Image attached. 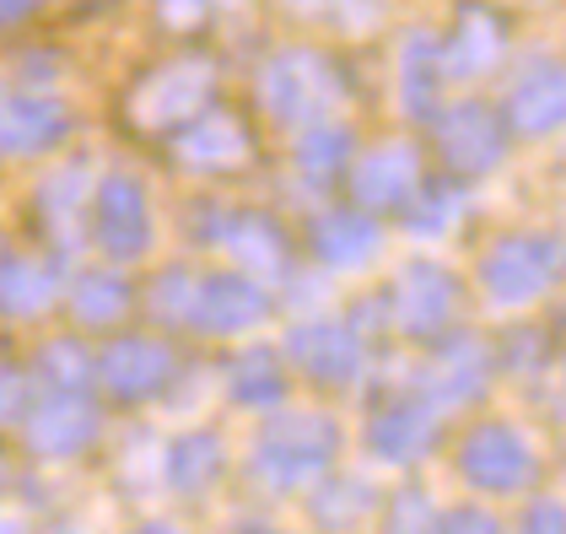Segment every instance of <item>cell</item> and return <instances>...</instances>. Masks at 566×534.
Returning <instances> with one entry per match:
<instances>
[{
    "label": "cell",
    "instance_id": "1",
    "mask_svg": "<svg viewBox=\"0 0 566 534\" xmlns=\"http://www.w3.org/2000/svg\"><path fill=\"white\" fill-rule=\"evenodd\" d=\"M566 270V243L551 232H507L480 254V286L491 308H528L539 303Z\"/></svg>",
    "mask_w": 566,
    "mask_h": 534
},
{
    "label": "cell",
    "instance_id": "2",
    "mask_svg": "<svg viewBox=\"0 0 566 534\" xmlns=\"http://www.w3.org/2000/svg\"><path fill=\"white\" fill-rule=\"evenodd\" d=\"M335 453H340V427L329 416H313V410L275 416L254 448V475L270 491H292L313 475H324L335 464Z\"/></svg>",
    "mask_w": 566,
    "mask_h": 534
},
{
    "label": "cell",
    "instance_id": "3",
    "mask_svg": "<svg viewBox=\"0 0 566 534\" xmlns=\"http://www.w3.org/2000/svg\"><path fill=\"white\" fill-rule=\"evenodd\" d=\"M459 475L485 496H518L539 475V453L513 421H480L459 443Z\"/></svg>",
    "mask_w": 566,
    "mask_h": 534
},
{
    "label": "cell",
    "instance_id": "4",
    "mask_svg": "<svg viewBox=\"0 0 566 534\" xmlns=\"http://www.w3.org/2000/svg\"><path fill=\"white\" fill-rule=\"evenodd\" d=\"M260 97L275 119L307 125V119H318V114L335 103V71H329L318 54H307V49H286V54H275V60L264 65Z\"/></svg>",
    "mask_w": 566,
    "mask_h": 534
},
{
    "label": "cell",
    "instance_id": "5",
    "mask_svg": "<svg viewBox=\"0 0 566 534\" xmlns=\"http://www.w3.org/2000/svg\"><path fill=\"white\" fill-rule=\"evenodd\" d=\"M286 356H292V367L313 378V384H324V389H346L361 378V341H356V329H350L346 318H303V324H292L286 329Z\"/></svg>",
    "mask_w": 566,
    "mask_h": 534
},
{
    "label": "cell",
    "instance_id": "6",
    "mask_svg": "<svg viewBox=\"0 0 566 534\" xmlns=\"http://www.w3.org/2000/svg\"><path fill=\"white\" fill-rule=\"evenodd\" d=\"M211 97V65L200 60H174L157 76H146L130 97V119L140 130H174L184 119H195Z\"/></svg>",
    "mask_w": 566,
    "mask_h": 534
},
{
    "label": "cell",
    "instance_id": "7",
    "mask_svg": "<svg viewBox=\"0 0 566 534\" xmlns=\"http://www.w3.org/2000/svg\"><path fill=\"white\" fill-rule=\"evenodd\" d=\"M459 308V281L442 265H410L389 292V313L394 324L410 335V341H437Z\"/></svg>",
    "mask_w": 566,
    "mask_h": 534
},
{
    "label": "cell",
    "instance_id": "8",
    "mask_svg": "<svg viewBox=\"0 0 566 534\" xmlns=\"http://www.w3.org/2000/svg\"><path fill=\"white\" fill-rule=\"evenodd\" d=\"M270 318V292L254 275H206L195 281V303H189V324L206 335H243Z\"/></svg>",
    "mask_w": 566,
    "mask_h": 534
},
{
    "label": "cell",
    "instance_id": "9",
    "mask_svg": "<svg viewBox=\"0 0 566 534\" xmlns=\"http://www.w3.org/2000/svg\"><path fill=\"white\" fill-rule=\"evenodd\" d=\"M437 146H442V157H448L453 174L480 178L502 163V151H507V125H502V114H491L485 103H459L453 114H442Z\"/></svg>",
    "mask_w": 566,
    "mask_h": 534
},
{
    "label": "cell",
    "instance_id": "10",
    "mask_svg": "<svg viewBox=\"0 0 566 534\" xmlns=\"http://www.w3.org/2000/svg\"><path fill=\"white\" fill-rule=\"evenodd\" d=\"M174 352L163 346V341H146V335H125V341H114L103 362H97V373H103V389L114 395V400H151V395H163L168 384H174Z\"/></svg>",
    "mask_w": 566,
    "mask_h": 534
},
{
    "label": "cell",
    "instance_id": "11",
    "mask_svg": "<svg viewBox=\"0 0 566 534\" xmlns=\"http://www.w3.org/2000/svg\"><path fill=\"white\" fill-rule=\"evenodd\" d=\"M442 432V405L437 400H389L373 421H367V448L384 459V464H410V459H427Z\"/></svg>",
    "mask_w": 566,
    "mask_h": 534
},
{
    "label": "cell",
    "instance_id": "12",
    "mask_svg": "<svg viewBox=\"0 0 566 534\" xmlns=\"http://www.w3.org/2000/svg\"><path fill=\"white\" fill-rule=\"evenodd\" d=\"M97 243L125 265L151 249V200L130 174H114L97 189Z\"/></svg>",
    "mask_w": 566,
    "mask_h": 534
},
{
    "label": "cell",
    "instance_id": "13",
    "mask_svg": "<svg viewBox=\"0 0 566 534\" xmlns=\"http://www.w3.org/2000/svg\"><path fill=\"white\" fill-rule=\"evenodd\" d=\"M502 125H513L518 135H551L566 125V65L556 60H534L523 65L507 87L502 103Z\"/></svg>",
    "mask_w": 566,
    "mask_h": 534
},
{
    "label": "cell",
    "instance_id": "14",
    "mask_svg": "<svg viewBox=\"0 0 566 534\" xmlns=\"http://www.w3.org/2000/svg\"><path fill=\"white\" fill-rule=\"evenodd\" d=\"M97 438V410H92L76 389H54V400H44L28 416V443L60 459V453H82Z\"/></svg>",
    "mask_w": 566,
    "mask_h": 534
},
{
    "label": "cell",
    "instance_id": "15",
    "mask_svg": "<svg viewBox=\"0 0 566 534\" xmlns=\"http://www.w3.org/2000/svg\"><path fill=\"white\" fill-rule=\"evenodd\" d=\"M491 384V352L480 335H459L448 341L442 356L432 362V400L437 405H459V400H480Z\"/></svg>",
    "mask_w": 566,
    "mask_h": 534
},
{
    "label": "cell",
    "instance_id": "16",
    "mask_svg": "<svg viewBox=\"0 0 566 534\" xmlns=\"http://www.w3.org/2000/svg\"><path fill=\"white\" fill-rule=\"evenodd\" d=\"M416 184H421L416 151L410 146H378L361 163V174H356V200L361 206H378V211H394V206H410Z\"/></svg>",
    "mask_w": 566,
    "mask_h": 534
},
{
    "label": "cell",
    "instance_id": "17",
    "mask_svg": "<svg viewBox=\"0 0 566 534\" xmlns=\"http://www.w3.org/2000/svg\"><path fill=\"white\" fill-rule=\"evenodd\" d=\"M65 125L71 119L54 97H33V92L6 97L0 103V151H44L65 135Z\"/></svg>",
    "mask_w": 566,
    "mask_h": 534
},
{
    "label": "cell",
    "instance_id": "18",
    "mask_svg": "<svg viewBox=\"0 0 566 534\" xmlns=\"http://www.w3.org/2000/svg\"><path fill=\"white\" fill-rule=\"evenodd\" d=\"M313 254L335 270H356L378 254V222L356 217V211H329L313 222Z\"/></svg>",
    "mask_w": 566,
    "mask_h": 534
},
{
    "label": "cell",
    "instance_id": "19",
    "mask_svg": "<svg viewBox=\"0 0 566 534\" xmlns=\"http://www.w3.org/2000/svg\"><path fill=\"white\" fill-rule=\"evenodd\" d=\"M221 470H227V448H221L217 432H189V438H178L168 448V459H163V475H168V486L178 496H200V491H211L221 481Z\"/></svg>",
    "mask_w": 566,
    "mask_h": 534
},
{
    "label": "cell",
    "instance_id": "20",
    "mask_svg": "<svg viewBox=\"0 0 566 534\" xmlns=\"http://www.w3.org/2000/svg\"><path fill=\"white\" fill-rule=\"evenodd\" d=\"M243 157H249V140L238 130V119H227V114H206L178 135V163H189V168L217 174V168H238Z\"/></svg>",
    "mask_w": 566,
    "mask_h": 534
},
{
    "label": "cell",
    "instance_id": "21",
    "mask_svg": "<svg viewBox=\"0 0 566 534\" xmlns=\"http://www.w3.org/2000/svg\"><path fill=\"white\" fill-rule=\"evenodd\" d=\"M496 54H502V22L491 11L470 6L453 44L442 49V76H480V71L496 65Z\"/></svg>",
    "mask_w": 566,
    "mask_h": 534
},
{
    "label": "cell",
    "instance_id": "22",
    "mask_svg": "<svg viewBox=\"0 0 566 534\" xmlns=\"http://www.w3.org/2000/svg\"><path fill=\"white\" fill-rule=\"evenodd\" d=\"M227 389H232L238 405H275L286 395V362H275V352H264V346L232 356Z\"/></svg>",
    "mask_w": 566,
    "mask_h": 534
},
{
    "label": "cell",
    "instance_id": "23",
    "mask_svg": "<svg viewBox=\"0 0 566 534\" xmlns=\"http://www.w3.org/2000/svg\"><path fill=\"white\" fill-rule=\"evenodd\" d=\"M217 243H227L243 265H249V275H275L281 270V260H286V243H281V232L264 222V217H232L227 222V232H217Z\"/></svg>",
    "mask_w": 566,
    "mask_h": 534
},
{
    "label": "cell",
    "instance_id": "24",
    "mask_svg": "<svg viewBox=\"0 0 566 534\" xmlns=\"http://www.w3.org/2000/svg\"><path fill=\"white\" fill-rule=\"evenodd\" d=\"M437 82H442V49L432 39H410L399 54V97L410 114H432Z\"/></svg>",
    "mask_w": 566,
    "mask_h": 534
},
{
    "label": "cell",
    "instance_id": "25",
    "mask_svg": "<svg viewBox=\"0 0 566 534\" xmlns=\"http://www.w3.org/2000/svg\"><path fill=\"white\" fill-rule=\"evenodd\" d=\"M71 308H76L82 324L103 329V324H114V318H125V313H130V281H125V275H114V270H92V275L76 281Z\"/></svg>",
    "mask_w": 566,
    "mask_h": 534
},
{
    "label": "cell",
    "instance_id": "26",
    "mask_svg": "<svg viewBox=\"0 0 566 534\" xmlns=\"http://www.w3.org/2000/svg\"><path fill=\"white\" fill-rule=\"evenodd\" d=\"M410 200H416L410 206V232L416 238H442L459 217V189H448V184H416Z\"/></svg>",
    "mask_w": 566,
    "mask_h": 534
},
{
    "label": "cell",
    "instance_id": "27",
    "mask_svg": "<svg viewBox=\"0 0 566 534\" xmlns=\"http://www.w3.org/2000/svg\"><path fill=\"white\" fill-rule=\"evenodd\" d=\"M82 184H87V174L82 168H65V174H54L39 189V211H44V222L65 238V227L76 222V206H82Z\"/></svg>",
    "mask_w": 566,
    "mask_h": 534
},
{
    "label": "cell",
    "instance_id": "28",
    "mask_svg": "<svg viewBox=\"0 0 566 534\" xmlns=\"http://www.w3.org/2000/svg\"><path fill=\"white\" fill-rule=\"evenodd\" d=\"M367 513H373V491L361 486V481L324 486V496L313 502V519H318V524H335V530H346V524L367 519Z\"/></svg>",
    "mask_w": 566,
    "mask_h": 534
},
{
    "label": "cell",
    "instance_id": "29",
    "mask_svg": "<svg viewBox=\"0 0 566 534\" xmlns=\"http://www.w3.org/2000/svg\"><path fill=\"white\" fill-rule=\"evenodd\" d=\"M350 157V130H335V125H318V130L303 135L297 146V163H303L313 178H329L340 163Z\"/></svg>",
    "mask_w": 566,
    "mask_h": 534
},
{
    "label": "cell",
    "instance_id": "30",
    "mask_svg": "<svg viewBox=\"0 0 566 534\" xmlns=\"http://www.w3.org/2000/svg\"><path fill=\"white\" fill-rule=\"evenodd\" d=\"M39 373H44L54 389H87L92 362L76 341H49L44 352H39Z\"/></svg>",
    "mask_w": 566,
    "mask_h": 534
},
{
    "label": "cell",
    "instance_id": "31",
    "mask_svg": "<svg viewBox=\"0 0 566 534\" xmlns=\"http://www.w3.org/2000/svg\"><path fill=\"white\" fill-rule=\"evenodd\" d=\"M437 519H442V513L432 507L427 491H399L389 519H384V530L389 534H437Z\"/></svg>",
    "mask_w": 566,
    "mask_h": 534
},
{
    "label": "cell",
    "instance_id": "32",
    "mask_svg": "<svg viewBox=\"0 0 566 534\" xmlns=\"http://www.w3.org/2000/svg\"><path fill=\"white\" fill-rule=\"evenodd\" d=\"M518 534H566V502L562 496H539V502H528Z\"/></svg>",
    "mask_w": 566,
    "mask_h": 534
},
{
    "label": "cell",
    "instance_id": "33",
    "mask_svg": "<svg viewBox=\"0 0 566 534\" xmlns=\"http://www.w3.org/2000/svg\"><path fill=\"white\" fill-rule=\"evenodd\" d=\"M437 534H507L485 507H453L437 519Z\"/></svg>",
    "mask_w": 566,
    "mask_h": 534
},
{
    "label": "cell",
    "instance_id": "34",
    "mask_svg": "<svg viewBox=\"0 0 566 534\" xmlns=\"http://www.w3.org/2000/svg\"><path fill=\"white\" fill-rule=\"evenodd\" d=\"M189 303H195V281L184 270H168V281L157 286V313L168 318H189Z\"/></svg>",
    "mask_w": 566,
    "mask_h": 534
},
{
    "label": "cell",
    "instance_id": "35",
    "mask_svg": "<svg viewBox=\"0 0 566 534\" xmlns=\"http://www.w3.org/2000/svg\"><path fill=\"white\" fill-rule=\"evenodd\" d=\"M28 405V378L22 373H11V367H0V421L6 416H17Z\"/></svg>",
    "mask_w": 566,
    "mask_h": 534
},
{
    "label": "cell",
    "instance_id": "36",
    "mask_svg": "<svg viewBox=\"0 0 566 534\" xmlns=\"http://www.w3.org/2000/svg\"><path fill=\"white\" fill-rule=\"evenodd\" d=\"M211 6L221 0H163V22H174V28H189V22H200Z\"/></svg>",
    "mask_w": 566,
    "mask_h": 534
},
{
    "label": "cell",
    "instance_id": "37",
    "mask_svg": "<svg viewBox=\"0 0 566 534\" xmlns=\"http://www.w3.org/2000/svg\"><path fill=\"white\" fill-rule=\"evenodd\" d=\"M33 11V0H0V22H22Z\"/></svg>",
    "mask_w": 566,
    "mask_h": 534
},
{
    "label": "cell",
    "instance_id": "38",
    "mask_svg": "<svg viewBox=\"0 0 566 534\" xmlns=\"http://www.w3.org/2000/svg\"><path fill=\"white\" fill-rule=\"evenodd\" d=\"M140 534H178V530H174V524H146Z\"/></svg>",
    "mask_w": 566,
    "mask_h": 534
},
{
    "label": "cell",
    "instance_id": "39",
    "mask_svg": "<svg viewBox=\"0 0 566 534\" xmlns=\"http://www.w3.org/2000/svg\"><path fill=\"white\" fill-rule=\"evenodd\" d=\"M0 534H22V530H17V524H0Z\"/></svg>",
    "mask_w": 566,
    "mask_h": 534
},
{
    "label": "cell",
    "instance_id": "40",
    "mask_svg": "<svg viewBox=\"0 0 566 534\" xmlns=\"http://www.w3.org/2000/svg\"><path fill=\"white\" fill-rule=\"evenodd\" d=\"M243 534H281V530H243Z\"/></svg>",
    "mask_w": 566,
    "mask_h": 534
},
{
    "label": "cell",
    "instance_id": "41",
    "mask_svg": "<svg viewBox=\"0 0 566 534\" xmlns=\"http://www.w3.org/2000/svg\"><path fill=\"white\" fill-rule=\"evenodd\" d=\"M0 481H6V459H0Z\"/></svg>",
    "mask_w": 566,
    "mask_h": 534
}]
</instances>
